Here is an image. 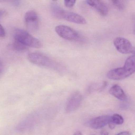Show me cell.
Segmentation results:
<instances>
[{"label":"cell","instance_id":"20","mask_svg":"<svg viewBox=\"0 0 135 135\" xmlns=\"http://www.w3.org/2000/svg\"><path fill=\"white\" fill-rule=\"evenodd\" d=\"M118 135H130L131 133L128 131H124V132H121L118 133Z\"/></svg>","mask_w":135,"mask_h":135},{"label":"cell","instance_id":"13","mask_svg":"<svg viewBox=\"0 0 135 135\" xmlns=\"http://www.w3.org/2000/svg\"><path fill=\"white\" fill-rule=\"evenodd\" d=\"M110 120L116 125H121L123 124L124 120L123 117L117 114H114L111 116Z\"/></svg>","mask_w":135,"mask_h":135},{"label":"cell","instance_id":"12","mask_svg":"<svg viewBox=\"0 0 135 135\" xmlns=\"http://www.w3.org/2000/svg\"><path fill=\"white\" fill-rule=\"evenodd\" d=\"M12 48L14 50L17 51H24L27 49V47L15 40L12 45Z\"/></svg>","mask_w":135,"mask_h":135},{"label":"cell","instance_id":"3","mask_svg":"<svg viewBox=\"0 0 135 135\" xmlns=\"http://www.w3.org/2000/svg\"><path fill=\"white\" fill-rule=\"evenodd\" d=\"M15 41L19 42L27 47L40 49L42 44L40 41L32 36L29 32L21 29H17L14 33Z\"/></svg>","mask_w":135,"mask_h":135},{"label":"cell","instance_id":"14","mask_svg":"<svg viewBox=\"0 0 135 135\" xmlns=\"http://www.w3.org/2000/svg\"><path fill=\"white\" fill-rule=\"evenodd\" d=\"M114 5L119 10H122L125 7L124 0H110Z\"/></svg>","mask_w":135,"mask_h":135},{"label":"cell","instance_id":"2","mask_svg":"<svg viewBox=\"0 0 135 135\" xmlns=\"http://www.w3.org/2000/svg\"><path fill=\"white\" fill-rule=\"evenodd\" d=\"M51 11L53 16L58 19H64L70 22L81 25H85L87 23L86 20L81 16L65 11L57 4H52Z\"/></svg>","mask_w":135,"mask_h":135},{"label":"cell","instance_id":"9","mask_svg":"<svg viewBox=\"0 0 135 135\" xmlns=\"http://www.w3.org/2000/svg\"><path fill=\"white\" fill-rule=\"evenodd\" d=\"M86 3L94 9L100 15L106 16L109 13V9L101 0H86Z\"/></svg>","mask_w":135,"mask_h":135},{"label":"cell","instance_id":"8","mask_svg":"<svg viewBox=\"0 0 135 135\" xmlns=\"http://www.w3.org/2000/svg\"><path fill=\"white\" fill-rule=\"evenodd\" d=\"M82 100L81 94L79 91L73 93L68 100L65 110L67 113L73 112L80 105Z\"/></svg>","mask_w":135,"mask_h":135},{"label":"cell","instance_id":"6","mask_svg":"<svg viewBox=\"0 0 135 135\" xmlns=\"http://www.w3.org/2000/svg\"><path fill=\"white\" fill-rule=\"evenodd\" d=\"M114 45L116 49L123 54H134L135 49L130 42L124 38L118 37L114 41Z\"/></svg>","mask_w":135,"mask_h":135},{"label":"cell","instance_id":"19","mask_svg":"<svg viewBox=\"0 0 135 135\" xmlns=\"http://www.w3.org/2000/svg\"><path fill=\"white\" fill-rule=\"evenodd\" d=\"M6 14V12L4 10L0 9V19L3 18Z\"/></svg>","mask_w":135,"mask_h":135},{"label":"cell","instance_id":"15","mask_svg":"<svg viewBox=\"0 0 135 135\" xmlns=\"http://www.w3.org/2000/svg\"><path fill=\"white\" fill-rule=\"evenodd\" d=\"M76 0H64L65 6L67 8H71L75 5Z\"/></svg>","mask_w":135,"mask_h":135},{"label":"cell","instance_id":"18","mask_svg":"<svg viewBox=\"0 0 135 135\" xmlns=\"http://www.w3.org/2000/svg\"><path fill=\"white\" fill-rule=\"evenodd\" d=\"M108 124L109 125V127L110 128V129H114V128H115V125H116V124H114L113 122L111 121V120L110 121V122H109V124Z\"/></svg>","mask_w":135,"mask_h":135},{"label":"cell","instance_id":"24","mask_svg":"<svg viewBox=\"0 0 135 135\" xmlns=\"http://www.w3.org/2000/svg\"><path fill=\"white\" fill-rule=\"evenodd\" d=\"M52 1H57V0H52Z\"/></svg>","mask_w":135,"mask_h":135},{"label":"cell","instance_id":"4","mask_svg":"<svg viewBox=\"0 0 135 135\" xmlns=\"http://www.w3.org/2000/svg\"><path fill=\"white\" fill-rule=\"evenodd\" d=\"M28 59L31 63L43 67L54 68V62L46 55L38 52H33L28 54Z\"/></svg>","mask_w":135,"mask_h":135},{"label":"cell","instance_id":"22","mask_svg":"<svg viewBox=\"0 0 135 135\" xmlns=\"http://www.w3.org/2000/svg\"><path fill=\"white\" fill-rule=\"evenodd\" d=\"M101 134H102V135H108L109 133L107 131H105V130H103V131L101 132Z\"/></svg>","mask_w":135,"mask_h":135},{"label":"cell","instance_id":"1","mask_svg":"<svg viewBox=\"0 0 135 135\" xmlns=\"http://www.w3.org/2000/svg\"><path fill=\"white\" fill-rule=\"evenodd\" d=\"M135 56H130L127 58L123 67L114 69L108 72L107 77L113 80H120L128 77L135 72Z\"/></svg>","mask_w":135,"mask_h":135},{"label":"cell","instance_id":"21","mask_svg":"<svg viewBox=\"0 0 135 135\" xmlns=\"http://www.w3.org/2000/svg\"><path fill=\"white\" fill-rule=\"evenodd\" d=\"M3 65L1 61H0V73L3 72Z\"/></svg>","mask_w":135,"mask_h":135},{"label":"cell","instance_id":"16","mask_svg":"<svg viewBox=\"0 0 135 135\" xmlns=\"http://www.w3.org/2000/svg\"><path fill=\"white\" fill-rule=\"evenodd\" d=\"M6 35V32L3 26L0 24V37H4Z\"/></svg>","mask_w":135,"mask_h":135},{"label":"cell","instance_id":"10","mask_svg":"<svg viewBox=\"0 0 135 135\" xmlns=\"http://www.w3.org/2000/svg\"><path fill=\"white\" fill-rule=\"evenodd\" d=\"M111 116L102 115L92 118L89 122L91 128L94 129H99L105 127L110 121Z\"/></svg>","mask_w":135,"mask_h":135},{"label":"cell","instance_id":"7","mask_svg":"<svg viewBox=\"0 0 135 135\" xmlns=\"http://www.w3.org/2000/svg\"><path fill=\"white\" fill-rule=\"evenodd\" d=\"M25 21L27 30L30 32H35L38 27V18L34 11H28L25 14Z\"/></svg>","mask_w":135,"mask_h":135},{"label":"cell","instance_id":"17","mask_svg":"<svg viewBox=\"0 0 135 135\" xmlns=\"http://www.w3.org/2000/svg\"><path fill=\"white\" fill-rule=\"evenodd\" d=\"M20 0H0V3H17Z\"/></svg>","mask_w":135,"mask_h":135},{"label":"cell","instance_id":"11","mask_svg":"<svg viewBox=\"0 0 135 135\" xmlns=\"http://www.w3.org/2000/svg\"><path fill=\"white\" fill-rule=\"evenodd\" d=\"M110 94L119 100L124 101L126 99V95L123 89L118 85H114L109 90Z\"/></svg>","mask_w":135,"mask_h":135},{"label":"cell","instance_id":"5","mask_svg":"<svg viewBox=\"0 0 135 135\" xmlns=\"http://www.w3.org/2000/svg\"><path fill=\"white\" fill-rule=\"evenodd\" d=\"M55 30L60 37L65 40L74 41L79 38V35L77 32L68 26H57L55 27Z\"/></svg>","mask_w":135,"mask_h":135},{"label":"cell","instance_id":"23","mask_svg":"<svg viewBox=\"0 0 135 135\" xmlns=\"http://www.w3.org/2000/svg\"><path fill=\"white\" fill-rule=\"evenodd\" d=\"M74 135H81L83 134V133H82L81 132H80V131H77V132H76L75 133H74Z\"/></svg>","mask_w":135,"mask_h":135}]
</instances>
